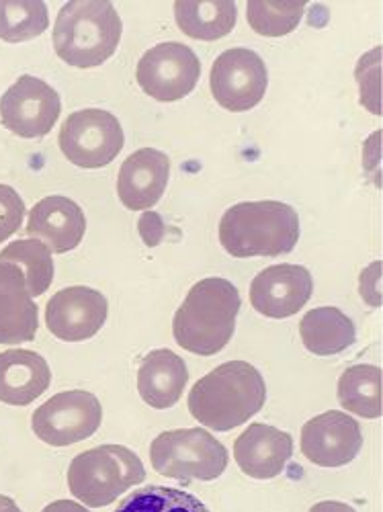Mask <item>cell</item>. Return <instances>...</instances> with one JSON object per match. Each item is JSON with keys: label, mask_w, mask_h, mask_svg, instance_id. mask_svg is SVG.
Wrapping results in <instances>:
<instances>
[{"label": "cell", "mask_w": 383, "mask_h": 512, "mask_svg": "<svg viewBox=\"0 0 383 512\" xmlns=\"http://www.w3.org/2000/svg\"><path fill=\"white\" fill-rule=\"evenodd\" d=\"M267 400V383L261 371L246 361H230L201 377L189 392V412L211 431H232Z\"/></svg>", "instance_id": "6da1fadb"}, {"label": "cell", "mask_w": 383, "mask_h": 512, "mask_svg": "<svg viewBox=\"0 0 383 512\" xmlns=\"http://www.w3.org/2000/svg\"><path fill=\"white\" fill-rule=\"evenodd\" d=\"M240 312V293L222 277L195 283L175 314L173 334L177 345L193 355H218L232 340Z\"/></svg>", "instance_id": "7a4b0ae2"}, {"label": "cell", "mask_w": 383, "mask_h": 512, "mask_svg": "<svg viewBox=\"0 0 383 512\" xmlns=\"http://www.w3.org/2000/svg\"><path fill=\"white\" fill-rule=\"evenodd\" d=\"M220 242L236 259L279 256L300 240V216L281 201H244L232 205L220 220Z\"/></svg>", "instance_id": "3957f363"}, {"label": "cell", "mask_w": 383, "mask_h": 512, "mask_svg": "<svg viewBox=\"0 0 383 512\" xmlns=\"http://www.w3.org/2000/svg\"><path fill=\"white\" fill-rule=\"evenodd\" d=\"M121 31L119 13L107 0H72L54 23V50L68 66L97 68L117 52Z\"/></svg>", "instance_id": "277c9868"}, {"label": "cell", "mask_w": 383, "mask_h": 512, "mask_svg": "<svg viewBox=\"0 0 383 512\" xmlns=\"http://www.w3.org/2000/svg\"><path fill=\"white\" fill-rule=\"evenodd\" d=\"M146 480L142 459L123 445H101L76 455L68 467V488L82 504L103 508Z\"/></svg>", "instance_id": "5b68a950"}, {"label": "cell", "mask_w": 383, "mask_h": 512, "mask_svg": "<svg viewBox=\"0 0 383 512\" xmlns=\"http://www.w3.org/2000/svg\"><path fill=\"white\" fill-rule=\"evenodd\" d=\"M154 472L191 484L218 480L228 467V449L203 429H177L158 435L150 445Z\"/></svg>", "instance_id": "8992f818"}, {"label": "cell", "mask_w": 383, "mask_h": 512, "mask_svg": "<svg viewBox=\"0 0 383 512\" xmlns=\"http://www.w3.org/2000/svg\"><path fill=\"white\" fill-rule=\"evenodd\" d=\"M125 136L119 119L103 109L70 113L60 130L62 154L78 168H103L123 150Z\"/></svg>", "instance_id": "52a82bcc"}, {"label": "cell", "mask_w": 383, "mask_h": 512, "mask_svg": "<svg viewBox=\"0 0 383 512\" xmlns=\"http://www.w3.org/2000/svg\"><path fill=\"white\" fill-rule=\"evenodd\" d=\"M103 420V406L91 392H60L31 416V429L50 447H68L93 437Z\"/></svg>", "instance_id": "ba28073f"}, {"label": "cell", "mask_w": 383, "mask_h": 512, "mask_svg": "<svg viewBox=\"0 0 383 512\" xmlns=\"http://www.w3.org/2000/svg\"><path fill=\"white\" fill-rule=\"evenodd\" d=\"M201 76L197 54L179 41L148 50L136 68V78L142 91L158 103H175L191 95Z\"/></svg>", "instance_id": "9c48e42d"}, {"label": "cell", "mask_w": 383, "mask_h": 512, "mask_svg": "<svg viewBox=\"0 0 383 512\" xmlns=\"http://www.w3.org/2000/svg\"><path fill=\"white\" fill-rule=\"evenodd\" d=\"M211 95L220 107L242 113L257 107L269 87V74L263 58L246 48H232L211 66Z\"/></svg>", "instance_id": "30bf717a"}, {"label": "cell", "mask_w": 383, "mask_h": 512, "mask_svg": "<svg viewBox=\"0 0 383 512\" xmlns=\"http://www.w3.org/2000/svg\"><path fill=\"white\" fill-rule=\"evenodd\" d=\"M62 111L60 95L46 80L21 76L0 99V123L19 138L48 136Z\"/></svg>", "instance_id": "8fae6325"}, {"label": "cell", "mask_w": 383, "mask_h": 512, "mask_svg": "<svg viewBox=\"0 0 383 512\" xmlns=\"http://www.w3.org/2000/svg\"><path fill=\"white\" fill-rule=\"evenodd\" d=\"M107 297L84 285L66 287L52 295L46 308L48 330L66 343H82L93 338L107 322Z\"/></svg>", "instance_id": "7c38bea8"}, {"label": "cell", "mask_w": 383, "mask_h": 512, "mask_svg": "<svg viewBox=\"0 0 383 512\" xmlns=\"http://www.w3.org/2000/svg\"><path fill=\"white\" fill-rule=\"evenodd\" d=\"M314 279L302 265H273L263 269L250 283V304L273 320L295 316L312 297Z\"/></svg>", "instance_id": "4fadbf2b"}, {"label": "cell", "mask_w": 383, "mask_h": 512, "mask_svg": "<svg viewBox=\"0 0 383 512\" xmlns=\"http://www.w3.org/2000/svg\"><path fill=\"white\" fill-rule=\"evenodd\" d=\"M300 447L314 465L343 467L361 453V426L345 412L328 410L304 424Z\"/></svg>", "instance_id": "5bb4252c"}, {"label": "cell", "mask_w": 383, "mask_h": 512, "mask_svg": "<svg viewBox=\"0 0 383 512\" xmlns=\"http://www.w3.org/2000/svg\"><path fill=\"white\" fill-rule=\"evenodd\" d=\"M170 158L156 148H142L127 156L119 168L117 195L132 211H148L166 191Z\"/></svg>", "instance_id": "9a60e30c"}, {"label": "cell", "mask_w": 383, "mask_h": 512, "mask_svg": "<svg viewBox=\"0 0 383 512\" xmlns=\"http://www.w3.org/2000/svg\"><path fill=\"white\" fill-rule=\"evenodd\" d=\"M293 455V439L289 433L271 424L254 422L234 441V459L242 474L254 480H273Z\"/></svg>", "instance_id": "2e32d148"}, {"label": "cell", "mask_w": 383, "mask_h": 512, "mask_svg": "<svg viewBox=\"0 0 383 512\" xmlns=\"http://www.w3.org/2000/svg\"><path fill=\"white\" fill-rule=\"evenodd\" d=\"M87 232V218L82 207L62 195H50L33 205L25 234L35 240H44L46 246L64 254L74 250Z\"/></svg>", "instance_id": "e0dca14e"}, {"label": "cell", "mask_w": 383, "mask_h": 512, "mask_svg": "<svg viewBox=\"0 0 383 512\" xmlns=\"http://www.w3.org/2000/svg\"><path fill=\"white\" fill-rule=\"evenodd\" d=\"M39 310L21 267L0 263V345H23L35 340Z\"/></svg>", "instance_id": "ac0fdd59"}, {"label": "cell", "mask_w": 383, "mask_h": 512, "mask_svg": "<svg viewBox=\"0 0 383 512\" xmlns=\"http://www.w3.org/2000/svg\"><path fill=\"white\" fill-rule=\"evenodd\" d=\"M52 383L48 361L39 353L11 349L0 353V402L27 406L44 394Z\"/></svg>", "instance_id": "d6986e66"}, {"label": "cell", "mask_w": 383, "mask_h": 512, "mask_svg": "<svg viewBox=\"0 0 383 512\" xmlns=\"http://www.w3.org/2000/svg\"><path fill=\"white\" fill-rule=\"evenodd\" d=\"M187 381V363L168 349L148 353L138 369L140 398L156 410L173 408L181 400Z\"/></svg>", "instance_id": "ffe728a7"}, {"label": "cell", "mask_w": 383, "mask_h": 512, "mask_svg": "<svg viewBox=\"0 0 383 512\" xmlns=\"http://www.w3.org/2000/svg\"><path fill=\"white\" fill-rule=\"evenodd\" d=\"M304 347L320 357L347 351L357 338L355 322L338 308L310 310L300 322Z\"/></svg>", "instance_id": "44dd1931"}, {"label": "cell", "mask_w": 383, "mask_h": 512, "mask_svg": "<svg viewBox=\"0 0 383 512\" xmlns=\"http://www.w3.org/2000/svg\"><path fill=\"white\" fill-rule=\"evenodd\" d=\"M175 17L187 37L216 41L232 33L238 11L232 0H177Z\"/></svg>", "instance_id": "7402d4cb"}, {"label": "cell", "mask_w": 383, "mask_h": 512, "mask_svg": "<svg viewBox=\"0 0 383 512\" xmlns=\"http://www.w3.org/2000/svg\"><path fill=\"white\" fill-rule=\"evenodd\" d=\"M338 402L361 418L381 416V369L377 365H353L338 379Z\"/></svg>", "instance_id": "603a6c76"}, {"label": "cell", "mask_w": 383, "mask_h": 512, "mask_svg": "<svg viewBox=\"0 0 383 512\" xmlns=\"http://www.w3.org/2000/svg\"><path fill=\"white\" fill-rule=\"evenodd\" d=\"M0 263H11L25 271L27 287L31 297L46 293L54 281V261L52 250L35 238L11 242L0 252Z\"/></svg>", "instance_id": "cb8c5ba5"}, {"label": "cell", "mask_w": 383, "mask_h": 512, "mask_svg": "<svg viewBox=\"0 0 383 512\" xmlns=\"http://www.w3.org/2000/svg\"><path fill=\"white\" fill-rule=\"evenodd\" d=\"M50 25L48 5L41 0H0V39L23 44L44 33Z\"/></svg>", "instance_id": "d4e9b609"}, {"label": "cell", "mask_w": 383, "mask_h": 512, "mask_svg": "<svg viewBox=\"0 0 383 512\" xmlns=\"http://www.w3.org/2000/svg\"><path fill=\"white\" fill-rule=\"evenodd\" d=\"M306 11L304 0H250L248 25L265 37H283L295 31Z\"/></svg>", "instance_id": "484cf974"}, {"label": "cell", "mask_w": 383, "mask_h": 512, "mask_svg": "<svg viewBox=\"0 0 383 512\" xmlns=\"http://www.w3.org/2000/svg\"><path fill=\"white\" fill-rule=\"evenodd\" d=\"M115 512H209V508L189 492L146 486L132 492V496H125Z\"/></svg>", "instance_id": "4316f807"}, {"label": "cell", "mask_w": 383, "mask_h": 512, "mask_svg": "<svg viewBox=\"0 0 383 512\" xmlns=\"http://www.w3.org/2000/svg\"><path fill=\"white\" fill-rule=\"evenodd\" d=\"M355 76L359 80L363 105L371 113L381 115V48L371 50L359 60Z\"/></svg>", "instance_id": "83f0119b"}, {"label": "cell", "mask_w": 383, "mask_h": 512, "mask_svg": "<svg viewBox=\"0 0 383 512\" xmlns=\"http://www.w3.org/2000/svg\"><path fill=\"white\" fill-rule=\"evenodd\" d=\"M23 218L25 203L21 195L9 185H0V242H5L13 234H17Z\"/></svg>", "instance_id": "f1b7e54d"}, {"label": "cell", "mask_w": 383, "mask_h": 512, "mask_svg": "<svg viewBox=\"0 0 383 512\" xmlns=\"http://www.w3.org/2000/svg\"><path fill=\"white\" fill-rule=\"evenodd\" d=\"M138 230L148 248H156L164 238V222L156 211H144L138 220Z\"/></svg>", "instance_id": "f546056e"}, {"label": "cell", "mask_w": 383, "mask_h": 512, "mask_svg": "<svg viewBox=\"0 0 383 512\" xmlns=\"http://www.w3.org/2000/svg\"><path fill=\"white\" fill-rule=\"evenodd\" d=\"M310 512H357L353 506L345 504V502H338V500H324L318 502L310 508Z\"/></svg>", "instance_id": "4dcf8cb0"}, {"label": "cell", "mask_w": 383, "mask_h": 512, "mask_svg": "<svg viewBox=\"0 0 383 512\" xmlns=\"http://www.w3.org/2000/svg\"><path fill=\"white\" fill-rule=\"evenodd\" d=\"M41 512H89V508H84L82 504H78L74 500H56V502L48 504Z\"/></svg>", "instance_id": "1f68e13d"}, {"label": "cell", "mask_w": 383, "mask_h": 512, "mask_svg": "<svg viewBox=\"0 0 383 512\" xmlns=\"http://www.w3.org/2000/svg\"><path fill=\"white\" fill-rule=\"evenodd\" d=\"M0 512H21V508L13 498L0 494Z\"/></svg>", "instance_id": "d6a6232c"}]
</instances>
